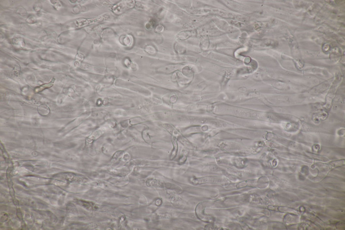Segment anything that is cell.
<instances>
[{
	"label": "cell",
	"instance_id": "cell-9",
	"mask_svg": "<svg viewBox=\"0 0 345 230\" xmlns=\"http://www.w3.org/2000/svg\"><path fill=\"white\" fill-rule=\"evenodd\" d=\"M163 126L166 129L167 131H169L170 133H172V134L175 135L176 134H178V132H177V131L171 126L170 125H167V124H165V125H164Z\"/></svg>",
	"mask_w": 345,
	"mask_h": 230
},
{
	"label": "cell",
	"instance_id": "cell-1",
	"mask_svg": "<svg viewBox=\"0 0 345 230\" xmlns=\"http://www.w3.org/2000/svg\"><path fill=\"white\" fill-rule=\"evenodd\" d=\"M105 20V17L102 16H98L91 19H82L77 20L76 22V26L78 27H82L96 23L102 22Z\"/></svg>",
	"mask_w": 345,
	"mask_h": 230
},
{
	"label": "cell",
	"instance_id": "cell-5",
	"mask_svg": "<svg viewBox=\"0 0 345 230\" xmlns=\"http://www.w3.org/2000/svg\"><path fill=\"white\" fill-rule=\"evenodd\" d=\"M55 78H53L52 80L49 83L44 84L41 85L39 87H37L35 90L36 92V93H39V92H41V91L44 90H46V89H48V88L52 87L54 85V82H55Z\"/></svg>",
	"mask_w": 345,
	"mask_h": 230
},
{
	"label": "cell",
	"instance_id": "cell-6",
	"mask_svg": "<svg viewBox=\"0 0 345 230\" xmlns=\"http://www.w3.org/2000/svg\"><path fill=\"white\" fill-rule=\"evenodd\" d=\"M132 4H124V3H120V4H119L117 5H116L114 7L113 9H114L115 12L119 13L122 12L124 9H127V8H129L130 7V6L132 7Z\"/></svg>",
	"mask_w": 345,
	"mask_h": 230
},
{
	"label": "cell",
	"instance_id": "cell-8",
	"mask_svg": "<svg viewBox=\"0 0 345 230\" xmlns=\"http://www.w3.org/2000/svg\"><path fill=\"white\" fill-rule=\"evenodd\" d=\"M192 32H190V31H188V32H181L179 35H178V37L180 39H185L187 38L188 37L190 36L191 35H192Z\"/></svg>",
	"mask_w": 345,
	"mask_h": 230
},
{
	"label": "cell",
	"instance_id": "cell-4",
	"mask_svg": "<svg viewBox=\"0 0 345 230\" xmlns=\"http://www.w3.org/2000/svg\"><path fill=\"white\" fill-rule=\"evenodd\" d=\"M181 65H179V64L167 65V66L160 68L158 69V71L159 72L169 73L172 72L175 70L180 68H181Z\"/></svg>",
	"mask_w": 345,
	"mask_h": 230
},
{
	"label": "cell",
	"instance_id": "cell-7",
	"mask_svg": "<svg viewBox=\"0 0 345 230\" xmlns=\"http://www.w3.org/2000/svg\"><path fill=\"white\" fill-rule=\"evenodd\" d=\"M172 141L173 145V150L172 151L171 154V156H170L171 160H173L176 157V154H177V151H178V144H177L176 139L175 137L173 138Z\"/></svg>",
	"mask_w": 345,
	"mask_h": 230
},
{
	"label": "cell",
	"instance_id": "cell-2",
	"mask_svg": "<svg viewBox=\"0 0 345 230\" xmlns=\"http://www.w3.org/2000/svg\"><path fill=\"white\" fill-rule=\"evenodd\" d=\"M218 177H202V178H195L192 180V182L194 184H202L208 183H217L218 182Z\"/></svg>",
	"mask_w": 345,
	"mask_h": 230
},
{
	"label": "cell",
	"instance_id": "cell-3",
	"mask_svg": "<svg viewBox=\"0 0 345 230\" xmlns=\"http://www.w3.org/2000/svg\"><path fill=\"white\" fill-rule=\"evenodd\" d=\"M105 130L104 128L102 127L98 129L91 134V136L88 138L87 142L89 143H91L95 140H96L100 137L105 133Z\"/></svg>",
	"mask_w": 345,
	"mask_h": 230
}]
</instances>
